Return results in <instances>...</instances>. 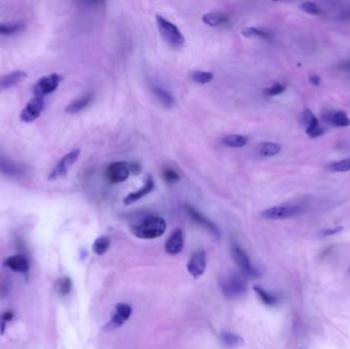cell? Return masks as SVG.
Instances as JSON below:
<instances>
[{
  "mask_svg": "<svg viewBox=\"0 0 350 349\" xmlns=\"http://www.w3.org/2000/svg\"><path fill=\"white\" fill-rule=\"evenodd\" d=\"M166 222L157 215H146L131 226L132 233L143 240H153L166 232Z\"/></svg>",
  "mask_w": 350,
  "mask_h": 349,
  "instance_id": "obj_1",
  "label": "cell"
},
{
  "mask_svg": "<svg viewBox=\"0 0 350 349\" xmlns=\"http://www.w3.org/2000/svg\"><path fill=\"white\" fill-rule=\"evenodd\" d=\"M156 22L162 38L173 48H180L185 45V36L180 30L170 21L162 15H156Z\"/></svg>",
  "mask_w": 350,
  "mask_h": 349,
  "instance_id": "obj_2",
  "label": "cell"
},
{
  "mask_svg": "<svg viewBox=\"0 0 350 349\" xmlns=\"http://www.w3.org/2000/svg\"><path fill=\"white\" fill-rule=\"evenodd\" d=\"M220 288L226 297L237 298L246 293L247 283L237 274H230L220 281Z\"/></svg>",
  "mask_w": 350,
  "mask_h": 349,
  "instance_id": "obj_3",
  "label": "cell"
},
{
  "mask_svg": "<svg viewBox=\"0 0 350 349\" xmlns=\"http://www.w3.org/2000/svg\"><path fill=\"white\" fill-rule=\"evenodd\" d=\"M232 256L235 264L240 267L241 271L248 278L255 279L259 277V272L257 269L253 266L250 257L248 254L243 250L242 247L238 245H233L232 247Z\"/></svg>",
  "mask_w": 350,
  "mask_h": 349,
  "instance_id": "obj_4",
  "label": "cell"
},
{
  "mask_svg": "<svg viewBox=\"0 0 350 349\" xmlns=\"http://www.w3.org/2000/svg\"><path fill=\"white\" fill-rule=\"evenodd\" d=\"M300 207L298 205H279L267 208L261 212V216L265 219L271 221H282L293 217L300 212Z\"/></svg>",
  "mask_w": 350,
  "mask_h": 349,
  "instance_id": "obj_5",
  "label": "cell"
},
{
  "mask_svg": "<svg viewBox=\"0 0 350 349\" xmlns=\"http://www.w3.org/2000/svg\"><path fill=\"white\" fill-rule=\"evenodd\" d=\"M80 155V150H74L67 155H65L54 166V168L51 170L50 174L48 175L49 180H56L58 178H61L65 176L69 169L75 164V162L78 160Z\"/></svg>",
  "mask_w": 350,
  "mask_h": 349,
  "instance_id": "obj_6",
  "label": "cell"
},
{
  "mask_svg": "<svg viewBox=\"0 0 350 349\" xmlns=\"http://www.w3.org/2000/svg\"><path fill=\"white\" fill-rule=\"evenodd\" d=\"M61 79V76L57 73H52L49 76H44L40 78L33 88L35 97L43 98L47 95L52 94L58 88Z\"/></svg>",
  "mask_w": 350,
  "mask_h": 349,
  "instance_id": "obj_7",
  "label": "cell"
},
{
  "mask_svg": "<svg viewBox=\"0 0 350 349\" xmlns=\"http://www.w3.org/2000/svg\"><path fill=\"white\" fill-rule=\"evenodd\" d=\"M301 123L305 127L306 134L311 138L320 137L326 132V129L321 125L319 119L309 109H306L302 113Z\"/></svg>",
  "mask_w": 350,
  "mask_h": 349,
  "instance_id": "obj_8",
  "label": "cell"
},
{
  "mask_svg": "<svg viewBox=\"0 0 350 349\" xmlns=\"http://www.w3.org/2000/svg\"><path fill=\"white\" fill-rule=\"evenodd\" d=\"M129 163L126 162H113L106 170V177L111 183L124 182L130 174Z\"/></svg>",
  "mask_w": 350,
  "mask_h": 349,
  "instance_id": "obj_9",
  "label": "cell"
},
{
  "mask_svg": "<svg viewBox=\"0 0 350 349\" xmlns=\"http://www.w3.org/2000/svg\"><path fill=\"white\" fill-rule=\"evenodd\" d=\"M207 265V258H206V252L202 249L197 250L193 253V255L190 257L187 268L189 273L195 278L198 279L205 272Z\"/></svg>",
  "mask_w": 350,
  "mask_h": 349,
  "instance_id": "obj_10",
  "label": "cell"
},
{
  "mask_svg": "<svg viewBox=\"0 0 350 349\" xmlns=\"http://www.w3.org/2000/svg\"><path fill=\"white\" fill-rule=\"evenodd\" d=\"M185 208H186V211H187L188 215L191 217V219H193L197 225H199L202 228H204L205 230H207L209 233H212L215 237L219 238L220 231H219L218 227L214 223H212L209 218H207L205 215H203L199 210H197L192 205L187 204L185 206Z\"/></svg>",
  "mask_w": 350,
  "mask_h": 349,
  "instance_id": "obj_11",
  "label": "cell"
},
{
  "mask_svg": "<svg viewBox=\"0 0 350 349\" xmlns=\"http://www.w3.org/2000/svg\"><path fill=\"white\" fill-rule=\"evenodd\" d=\"M43 109H44V100H43V98L35 97L22 110V112L20 114V119H21L22 122L31 123V122L35 121L38 117L40 116V114L43 111Z\"/></svg>",
  "mask_w": 350,
  "mask_h": 349,
  "instance_id": "obj_12",
  "label": "cell"
},
{
  "mask_svg": "<svg viewBox=\"0 0 350 349\" xmlns=\"http://www.w3.org/2000/svg\"><path fill=\"white\" fill-rule=\"evenodd\" d=\"M131 314H132V308L129 304L118 303L115 308V313L113 314V317L111 321L108 323L107 327L110 328V330L121 327L126 321L129 320Z\"/></svg>",
  "mask_w": 350,
  "mask_h": 349,
  "instance_id": "obj_13",
  "label": "cell"
},
{
  "mask_svg": "<svg viewBox=\"0 0 350 349\" xmlns=\"http://www.w3.org/2000/svg\"><path fill=\"white\" fill-rule=\"evenodd\" d=\"M185 246L183 233L180 229H176L170 234L165 243V251L169 255H177L179 254Z\"/></svg>",
  "mask_w": 350,
  "mask_h": 349,
  "instance_id": "obj_14",
  "label": "cell"
},
{
  "mask_svg": "<svg viewBox=\"0 0 350 349\" xmlns=\"http://www.w3.org/2000/svg\"><path fill=\"white\" fill-rule=\"evenodd\" d=\"M155 188V182H154V179L152 176H148V178L145 179V182L143 185V187H141L138 191L136 192H133V193H130L128 194L124 200H123V203L125 205H130V204H133L135 202H137L138 200L142 199L143 197H145L146 195H149L151 192H153Z\"/></svg>",
  "mask_w": 350,
  "mask_h": 349,
  "instance_id": "obj_15",
  "label": "cell"
},
{
  "mask_svg": "<svg viewBox=\"0 0 350 349\" xmlns=\"http://www.w3.org/2000/svg\"><path fill=\"white\" fill-rule=\"evenodd\" d=\"M4 265L12 271L20 273H27L29 271L30 265L28 259L21 254L9 256L5 259Z\"/></svg>",
  "mask_w": 350,
  "mask_h": 349,
  "instance_id": "obj_16",
  "label": "cell"
},
{
  "mask_svg": "<svg viewBox=\"0 0 350 349\" xmlns=\"http://www.w3.org/2000/svg\"><path fill=\"white\" fill-rule=\"evenodd\" d=\"M27 73L21 70L12 71L0 77V93L5 91L15 85H17L22 80L27 77Z\"/></svg>",
  "mask_w": 350,
  "mask_h": 349,
  "instance_id": "obj_17",
  "label": "cell"
},
{
  "mask_svg": "<svg viewBox=\"0 0 350 349\" xmlns=\"http://www.w3.org/2000/svg\"><path fill=\"white\" fill-rule=\"evenodd\" d=\"M324 121L335 127L350 126V119L344 111H329L324 115Z\"/></svg>",
  "mask_w": 350,
  "mask_h": 349,
  "instance_id": "obj_18",
  "label": "cell"
},
{
  "mask_svg": "<svg viewBox=\"0 0 350 349\" xmlns=\"http://www.w3.org/2000/svg\"><path fill=\"white\" fill-rule=\"evenodd\" d=\"M152 91L164 107L170 109V108H173L174 105L176 104L175 98L173 97V95L170 91H168L167 89H165L164 87L155 85V86L152 87Z\"/></svg>",
  "mask_w": 350,
  "mask_h": 349,
  "instance_id": "obj_19",
  "label": "cell"
},
{
  "mask_svg": "<svg viewBox=\"0 0 350 349\" xmlns=\"http://www.w3.org/2000/svg\"><path fill=\"white\" fill-rule=\"evenodd\" d=\"M94 94H86L84 96H82L81 98L73 101L71 104H69L66 108V112L70 113V114H75V113H79L82 110H84L94 100Z\"/></svg>",
  "mask_w": 350,
  "mask_h": 349,
  "instance_id": "obj_20",
  "label": "cell"
},
{
  "mask_svg": "<svg viewBox=\"0 0 350 349\" xmlns=\"http://www.w3.org/2000/svg\"><path fill=\"white\" fill-rule=\"evenodd\" d=\"M203 22L210 27H223L230 23V19L227 14L222 12H208L202 17Z\"/></svg>",
  "mask_w": 350,
  "mask_h": 349,
  "instance_id": "obj_21",
  "label": "cell"
},
{
  "mask_svg": "<svg viewBox=\"0 0 350 349\" xmlns=\"http://www.w3.org/2000/svg\"><path fill=\"white\" fill-rule=\"evenodd\" d=\"M257 151L261 157H273L282 151V145L275 142H261L258 145Z\"/></svg>",
  "mask_w": 350,
  "mask_h": 349,
  "instance_id": "obj_22",
  "label": "cell"
},
{
  "mask_svg": "<svg viewBox=\"0 0 350 349\" xmlns=\"http://www.w3.org/2000/svg\"><path fill=\"white\" fill-rule=\"evenodd\" d=\"M248 137L240 134H231L223 138L222 143L229 148H242L247 144Z\"/></svg>",
  "mask_w": 350,
  "mask_h": 349,
  "instance_id": "obj_23",
  "label": "cell"
},
{
  "mask_svg": "<svg viewBox=\"0 0 350 349\" xmlns=\"http://www.w3.org/2000/svg\"><path fill=\"white\" fill-rule=\"evenodd\" d=\"M220 340L225 346L229 348H235L243 344V339L238 335L232 332H223L220 334Z\"/></svg>",
  "mask_w": 350,
  "mask_h": 349,
  "instance_id": "obj_24",
  "label": "cell"
},
{
  "mask_svg": "<svg viewBox=\"0 0 350 349\" xmlns=\"http://www.w3.org/2000/svg\"><path fill=\"white\" fill-rule=\"evenodd\" d=\"M72 288H73V282L69 277H62L61 279L57 281L56 289L59 295L62 297L69 295L72 291Z\"/></svg>",
  "mask_w": 350,
  "mask_h": 349,
  "instance_id": "obj_25",
  "label": "cell"
},
{
  "mask_svg": "<svg viewBox=\"0 0 350 349\" xmlns=\"http://www.w3.org/2000/svg\"><path fill=\"white\" fill-rule=\"evenodd\" d=\"M253 290L258 295L260 300L267 306H274L278 303V297L271 293H268L259 286H254Z\"/></svg>",
  "mask_w": 350,
  "mask_h": 349,
  "instance_id": "obj_26",
  "label": "cell"
},
{
  "mask_svg": "<svg viewBox=\"0 0 350 349\" xmlns=\"http://www.w3.org/2000/svg\"><path fill=\"white\" fill-rule=\"evenodd\" d=\"M110 245H111L110 237H108L106 235L100 236L95 241V243L93 245V251L97 255H100V256L104 255L109 250Z\"/></svg>",
  "mask_w": 350,
  "mask_h": 349,
  "instance_id": "obj_27",
  "label": "cell"
},
{
  "mask_svg": "<svg viewBox=\"0 0 350 349\" xmlns=\"http://www.w3.org/2000/svg\"><path fill=\"white\" fill-rule=\"evenodd\" d=\"M326 169L330 172H346L350 170V158L331 162L326 165Z\"/></svg>",
  "mask_w": 350,
  "mask_h": 349,
  "instance_id": "obj_28",
  "label": "cell"
},
{
  "mask_svg": "<svg viewBox=\"0 0 350 349\" xmlns=\"http://www.w3.org/2000/svg\"><path fill=\"white\" fill-rule=\"evenodd\" d=\"M25 28V24L15 23V24H0V35L9 36L21 32Z\"/></svg>",
  "mask_w": 350,
  "mask_h": 349,
  "instance_id": "obj_29",
  "label": "cell"
},
{
  "mask_svg": "<svg viewBox=\"0 0 350 349\" xmlns=\"http://www.w3.org/2000/svg\"><path fill=\"white\" fill-rule=\"evenodd\" d=\"M242 34L245 37H248V38L255 37V38H261V39H265V40H270V35L267 32L261 30V29H258V28H254V27H247V28H245L242 31Z\"/></svg>",
  "mask_w": 350,
  "mask_h": 349,
  "instance_id": "obj_30",
  "label": "cell"
},
{
  "mask_svg": "<svg viewBox=\"0 0 350 349\" xmlns=\"http://www.w3.org/2000/svg\"><path fill=\"white\" fill-rule=\"evenodd\" d=\"M213 78V73L206 71H196L192 74V80L198 84H208Z\"/></svg>",
  "mask_w": 350,
  "mask_h": 349,
  "instance_id": "obj_31",
  "label": "cell"
},
{
  "mask_svg": "<svg viewBox=\"0 0 350 349\" xmlns=\"http://www.w3.org/2000/svg\"><path fill=\"white\" fill-rule=\"evenodd\" d=\"M162 177L164 179V181L166 183H169V185H172V183H175L177 182L180 177L178 175V173L171 167H164L163 170H162Z\"/></svg>",
  "mask_w": 350,
  "mask_h": 349,
  "instance_id": "obj_32",
  "label": "cell"
},
{
  "mask_svg": "<svg viewBox=\"0 0 350 349\" xmlns=\"http://www.w3.org/2000/svg\"><path fill=\"white\" fill-rule=\"evenodd\" d=\"M300 8L305 11L306 13L308 14H311V15H320L322 14V10L321 8L316 5L314 2H303L300 4Z\"/></svg>",
  "mask_w": 350,
  "mask_h": 349,
  "instance_id": "obj_33",
  "label": "cell"
},
{
  "mask_svg": "<svg viewBox=\"0 0 350 349\" xmlns=\"http://www.w3.org/2000/svg\"><path fill=\"white\" fill-rule=\"evenodd\" d=\"M285 91H286V87L283 84L277 82L273 85H271L270 87L266 88L264 90V95L266 97H275V96H280V95L284 94Z\"/></svg>",
  "mask_w": 350,
  "mask_h": 349,
  "instance_id": "obj_34",
  "label": "cell"
},
{
  "mask_svg": "<svg viewBox=\"0 0 350 349\" xmlns=\"http://www.w3.org/2000/svg\"><path fill=\"white\" fill-rule=\"evenodd\" d=\"M14 317V314L11 310L4 311L0 315V334L3 335L7 326V323L10 322Z\"/></svg>",
  "mask_w": 350,
  "mask_h": 349,
  "instance_id": "obj_35",
  "label": "cell"
},
{
  "mask_svg": "<svg viewBox=\"0 0 350 349\" xmlns=\"http://www.w3.org/2000/svg\"><path fill=\"white\" fill-rule=\"evenodd\" d=\"M342 231H343L342 227H336V228H333V229H324V230H321L318 233V235L320 237H326V236H330V235H334V234L341 233Z\"/></svg>",
  "mask_w": 350,
  "mask_h": 349,
  "instance_id": "obj_36",
  "label": "cell"
},
{
  "mask_svg": "<svg viewBox=\"0 0 350 349\" xmlns=\"http://www.w3.org/2000/svg\"><path fill=\"white\" fill-rule=\"evenodd\" d=\"M10 290V284L6 279H2L0 281V296L6 297Z\"/></svg>",
  "mask_w": 350,
  "mask_h": 349,
  "instance_id": "obj_37",
  "label": "cell"
},
{
  "mask_svg": "<svg viewBox=\"0 0 350 349\" xmlns=\"http://www.w3.org/2000/svg\"><path fill=\"white\" fill-rule=\"evenodd\" d=\"M309 83L315 85V86H319L321 84V77L318 76V75H311L309 78Z\"/></svg>",
  "mask_w": 350,
  "mask_h": 349,
  "instance_id": "obj_38",
  "label": "cell"
},
{
  "mask_svg": "<svg viewBox=\"0 0 350 349\" xmlns=\"http://www.w3.org/2000/svg\"><path fill=\"white\" fill-rule=\"evenodd\" d=\"M130 172H133L135 174H138L140 171V165L138 163H129Z\"/></svg>",
  "mask_w": 350,
  "mask_h": 349,
  "instance_id": "obj_39",
  "label": "cell"
},
{
  "mask_svg": "<svg viewBox=\"0 0 350 349\" xmlns=\"http://www.w3.org/2000/svg\"><path fill=\"white\" fill-rule=\"evenodd\" d=\"M339 69H340L341 71L347 72V73H349L350 74V60L343 62V63L339 66Z\"/></svg>",
  "mask_w": 350,
  "mask_h": 349,
  "instance_id": "obj_40",
  "label": "cell"
}]
</instances>
